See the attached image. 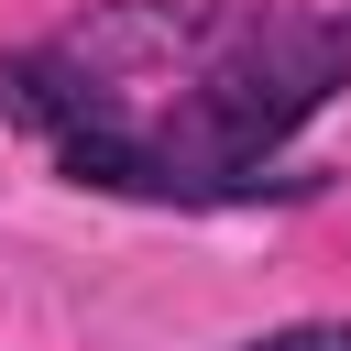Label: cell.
<instances>
[{"label": "cell", "mask_w": 351, "mask_h": 351, "mask_svg": "<svg viewBox=\"0 0 351 351\" xmlns=\"http://www.w3.org/2000/svg\"><path fill=\"white\" fill-rule=\"evenodd\" d=\"M351 88V11L318 0H88L0 55V121L66 186L230 208Z\"/></svg>", "instance_id": "6da1fadb"}, {"label": "cell", "mask_w": 351, "mask_h": 351, "mask_svg": "<svg viewBox=\"0 0 351 351\" xmlns=\"http://www.w3.org/2000/svg\"><path fill=\"white\" fill-rule=\"evenodd\" d=\"M241 351H351V318H296V329H263Z\"/></svg>", "instance_id": "7a4b0ae2"}]
</instances>
